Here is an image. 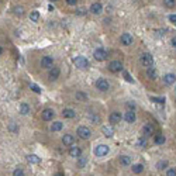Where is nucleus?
<instances>
[{"label":"nucleus","mask_w":176,"mask_h":176,"mask_svg":"<svg viewBox=\"0 0 176 176\" xmlns=\"http://www.w3.org/2000/svg\"><path fill=\"white\" fill-rule=\"evenodd\" d=\"M157 168L159 169V171H163V169H166L168 168V161H159L157 165Z\"/></svg>","instance_id":"31"},{"label":"nucleus","mask_w":176,"mask_h":176,"mask_svg":"<svg viewBox=\"0 0 176 176\" xmlns=\"http://www.w3.org/2000/svg\"><path fill=\"white\" fill-rule=\"evenodd\" d=\"M20 114H23V116L30 114V106H28L27 103H21L20 104Z\"/></svg>","instance_id":"25"},{"label":"nucleus","mask_w":176,"mask_h":176,"mask_svg":"<svg viewBox=\"0 0 176 176\" xmlns=\"http://www.w3.org/2000/svg\"><path fill=\"white\" fill-rule=\"evenodd\" d=\"M49 128H51L52 133H56V131H61L62 128H64V124H62L61 121H55V123H52V124H51V127H49Z\"/></svg>","instance_id":"23"},{"label":"nucleus","mask_w":176,"mask_h":176,"mask_svg":"<svg viewBox=\"0 0 176 176\" xmlns=\"http://www.w3.org/2000/svg\"><path fill=\"white\" fill-rule=\"evenodd\" d=\"M151 102L159 103V104H163V103L166 102V99H165V97H151Z\"/></svg>","instance_id":"33"},{"label":"nucleus","mask_w":176,"mask_h":176,"mask_svg":"<svg viewBox=\"0 0 176 176\" xmlns=\"http://www.w3.org/2000/svg\"><path fill=\"white\" fill-rule=\"evenodd\" d=\"M69 155L72 158L82 157V149L79 148V147H70V148H69Z\"/></svg>","instance_id":"18"},{"label":"nucleus","mask_w":176,"mask_h":176,"mask_svg":"<svg viewBox=\"0 0 176 176\" xmlns=\"http://www.w3.org/2000/svg\"><path fill=\"white\" fill-rule=\"evenodd\" d=\"M124 120L128 123V124H131V123H134L135 120H137V116H135L134 110H128L127 113L124 114Z\"/></svg>","instance_id":"14"},{"label":"nucleus","mask_w":176,"mask_h":176,"mask_svg":"<svg viewBox=\"0 0 176 176\" xmlns=\"http://www.w3.org/2000/svg\"><path fill=\"white\" fill-rule=\"evenodd\" d=\"M169 21H171L173 25H176V14H171V16H169Z\"/></svg>","instance_id":"43"},{"label":"nucleus","mask_w":176,"mask_h":176,"mask_svg":"<svg viewBox=\"0 0 176 176\" xmlns=\"http://www.w3.org/2000/svg\"><path fill=\"white\" fill-rule=\"evenodd\" d=\"M86 163H88V158L79 157V161H78V166L79 168H85L86 166Z\"/></svg>","instance_id":"30"},{"label":"nucleus","mask_w":176,"mask_h":176,"mask_svg":"<svg viewBox=\"0 0 176 176\" xmlns=\"http://www.w3.org/2000/svg\"><path fill=\"white\" fill-rule=\"evenodd\" d=\"M163 4L166 6L168 9H172V7H175L176 0H163Z\"/></svg>","instance_id":"32"},{"label":"nucleus","mask_w":176,"mask_h":176,"mask_svg":"<svg viewBox=\"0 0 176 176\" xmlns=\"http://www.w3.org/2000/svg\"><path fill=\"white\" fill-rule=\"evenodd\" d=\"M90 11H92L93 14H100L103 11L102 3H93V4L90 6Z\"/></svg>","instance_id":"20"},{"label":"nucleus","mask_w":176,"mask_h":176,"mask_svg":"<svg viewBox=\"0 0 176 176\" xmlns=\"http://www.w3.org/2000/svg\"><path fill=\"white\" fill-rule=\"evenodd\" d=\"M13 176H25V175H24V171L21 168H16L13 172Z\"/></svg>","instance_id":"34"},{"label":"nucleus","mask_w":176,"mask_h":176,"mask_svg":"<svg viewBox=\"0 0 176 176\" xmlns=\"http://www.w3.org/2000/svg\"><path fill=\"white\" fill-rule=\"evenodd\" d=\"M133 41H134V38H133V35H131V34H128V33H124L120 37V42L124 46H130L131 44H133Z\"/></svg>","instance_id":"7"},{"label":"nucleus","mask_w":176,"mask_h":176,"mask_svg":"<svg viewBox=\"0 0 176 176\" xmlns=\"http://www.w3.org/2000/svg\"><path fill=\"white\" fill-rule=\"evenodd\" d=\"M3 54V48H1V45H0V55Z\"/></svg>","instance_id":"48"},{"label":"nucleus","mask_w":176,"mask_h":176,"mask_svg":"<svg viewBox=\"0 0 176 176\" xmlns=\"http://www.w3.org/2000/svg\"><path fill=\"white\" fill-rule=\"evenodd\" d=\"M30 20L34 21V23H38V21H40V13H38L37 10H34V11L30 13Z\"/></svg>","instance_id":"28"},{"label":"nucleus","mask_w":176,"mask_h":176,"mask_svg":"<svg viewBox=\"0 0 176 176\" xmlns=\"http://www.w3.org/2000/svg\"><path fill=\"white\" fill-rule=\"evenodd\" d=\"M73 64H75L76 68H79V69H88L89 66H90L88 58H86V56H82V55L73 58Z\"/></svg>","instance_id":"1"},{"label":"nucleus","mask_w":176,"mask_h":176,"mask_svg":"<svg viewBox=\"0 0 176 176\" xmlns=\"http://www.w3.org/2000/svg\"><path fill=\"white\" fill-rule=\"evenodd\" d=\"M9 130L11 131V133H19V127L16 124H10L9 125Z\"/></svg>","instance_id":"41"},{"label":"nucleus","mask_w":176,"mask_h":176,"mask_svg":"<svg viewBox=\"0 0 176 176\" xmlns=\"http://www.w3.org/2000/svg\"><path fill=\"white\" fill-rule=\"evenodd\" d=\"M14 14H17V16H23V14H24V9L21 7V6L14 7Z\"/></svg>","instance_id":"35"},{"label":"nucleus","mask_w":176,"mask_h":176,"mask_svg":"<svg viewBox=\"0 0 176 176\" xmlns=\"http://www.w3.org/2000/svg\"><path fill=\"white\" fill-rule=\"evenodd\" d=\"M171 45L173 46V48H176V35H175V37H172V40H171Z\"/></svg>","instance_id":"45"},{"label":"nucleus","mask_w":176,"mask_h":176,"mask_svg":"<svg viewBox=\"0 0 176 176\" xmlns=\"http://www.w3.org/2000/svg\"><path fill=\"white\" fill-rule=\"evenodd\" d=\"M123 75H124V79L127 80V82H130V83H134V79H133V76H131L128 72H125V70H124V73H123Z\"/></svg>","instance_id":"37"},{"label":"nucleus","mask_w":176,"mask_h":176,"mask_svg":"<svg viewBox=\"0 0 176 176\" xmlns=\"http://www.w3.org/2000/svg\"><path fill=\"white\" fill-rule=\"evenodd\" d=\"M118 161H120V163L124 165V166L131 165V157H128V155H121V157L118 158Z\"/></svg>","instance_id":"24"},{"label":"nucleus","mask_w":176,"mask_h":176,"mask_svg":"<svg viewBox=\"0 0 176 176\" xmlns=\"http://www.w3.org/2000/svg\"><path fill=\"white\" fill-rule=\"evenodd\" d=\"M41 66L42 68H46V69H51L54 66V58L52 56H44L41 59Z\"/></svg>","instance_id":"10"},{"label":"nucleus","mask_w":176,"mask_h":176,"mask_svg":"<svg viewBox=\"0 0 176 176\" xmlns=\"http://www.w3.org/2000/svg\"><path fill=\"white\" fill-rule=\"evenodd\" d=\"M75 97H76V100H79V102H86V100H88V94L83 92H76Z\"/></svg>","instance_id":"27"},{"label":"nucleus","mask_w":176,"mask_h":176,"mask_svg":"<svg viewBox=\"0 0 176 176\" xmlns=\"http://www.w3.org/2000/svg\"><path fill=\"white\" fill-rule=\"evenodd\" d=\"M51 1H58V0H51Z\"/></svg>","instance_id":"49"},{"label":"nucleus","mask_w":176,"mask_h":176,"mask_svg":"<svg viewBox=\"0 0 176 176\" xmlns=\"http://www.w3.org/2000/svg\"><path fill=\"white\" fill-rule=\"evenodd\" d=\"M125 107L128 109V110H135V103L134 102H128L125 104Z\"/></svg>","instance_id":"42"},{"label":"nucleus","mask_w":176,"mask_h":176,"mask_svg":"<svg viewBox=\"0 0 176 176\" xmlns=\"http://www.w3.org/2000/svg\"><path fill=\"white\" fill-rule=\"evenodd\" d=\"M93 56H94V59L99 61V62H102V61H106L107 56H109V54H107L103 48H97L96 51L93 52Z\"/></svg>","instance_id":"5"},{"label":"nucleus","mask_w":176,"mask_h":176,"mask_svg":"<svg viewBox=\"0 0 176 176\" xmlns=\"http://www.w3.org/2000/svg\"><path fill=\"white\" fill-rule=\"evenodd\" d=\"M139 62L142 64L144 66H152L154 65V56L151 55V54H148V52H144L142 55H141V58H139Z\"/></svg>","instance_id":"4"},{"label":"nucleus","mask_w":176,"mask_h":176,"mask_svg":"<svg viewBox=\"0 0 176 176\" xmlns=\"http://www.w3.org/2000/svg\"><path fill=\"white\" fill-rule=\"evenodd\" d=\"M78 135L82 139H89L92 137V130L89 127H86V125H80L78 128Z\"/></svg>","instance_id":"3"},{"label":"nucleus","mask_w":176,"mask_h":176,"mask_svg":"<svg viewBox=\"0 0 176 176\" xmlns=\"http://www.w3.org/2000/svg\"><path fill=\"white\" fill-rule=\"evenodd\" d=\"M147 76H148L149 79L155 80V79L158 78V72H157V69H155L154 66H148V68H147Z\"/></svg>","instance_id":"19"},{"label":"nucleus","mask_w":176,"mask_h":176,"mask_svg":"<svg viewBox=\"0 0 176 176\" xmlns=\"http://www.w3.org/2000/svg\"><path fill=\"white\" fill-rule=\"evenodd\" d=\"M48 10H49V11H54V6L49 4V6H48Z\"/></svg>","instance_id":"46"},{"label":"nucleus","mask_w":176,"mask_h":176,"mask_svg":"<svg viewBox=\"0 0 176 176\" xmlns=\"http://www.w3.org/2000/svg\"><path fill=\"white\" fill-rule=\"evenodd\" d=\"M96 88H97V90H100V92H107L109 88H110V85H109V82H107L106 79L100 78L96 80Z\"/></svg>","instance_id":"6"},{"label":"nucleus","mask_w":176,"mask_h":176,"mask_svg":"<svg viewBox=\"0 0 176 176\" xmlns=\"http://www.w3.org/2000/svg\"><path fill=\"white\" fill-rule=\"evenodd\" d=\"M27 161L30 163H34V165H37V163L41 162V158L38 157V155H35V154H30V155H27Z\"/></svg>","instance_id":"21"},{"label":"nucleus","mask_w":176,"mask_h":176,"mask_svg":"<svg viewBox=\"0 0 176 176\" xmlns=\"http://www.w3.org/2000/svg\"><path fill=\"white\" fill-rule=\"evenodd\" d=\"M175 82H176V75H173V73H166L165 76H163V83L168 85V86L173 85Z\"/></svg>","instance_id":"15"},{"label":"nucleus","mask_w":176,"mask_h":176,"mask_svg":"<svg viewBox=\"0 0 176 176\" xmlns=\"http://www.w3.org/2000/svg\"><path fill=\"white\" fill-rule=\"evenodd\" d=\"M55 176H65V175H64V173H61V172H59V173H56Z\"/></svg>","instance_id":"47"},{"label":"nucleus","mask_w":176,"mask_h":176,"mask_svg":"<svg viewBox=\"0 0 176 176\" xmlns=\"http://www.w3.org/2000/svg\"><path fill=\"white\" fill-rule=\"evenodd\" d=\"M102 131H103V134H104V137H107V138H111L114 135V130L111 127H103Z\"/></svg>","instance_id":"26"},{"label":"nucleus","mask_w":176,"mask_h":176,"mask_svg":"<svg viewBox=\"0 0 176 176\" xmlns=\"http://www.w3.org/2000/svg\"><path fill=\"white\" fill-rule=\"evenodd\" d=\"M90 120H92L93 123H100V117H99L97 114L92 113V114H90Z\"/></svg>","instance_id":"40"},{"label":"nucleus","mask_w":176,"mask_h":176,"mask_svg":"<svg viewBox=\"0 0 176 176\" xmlns=\"http://www.w3.org/2000/svg\"><path fill=\"white\" fill-rule=\"evenodd\" d=\"M142 135L145 138H148L151 135H154V125L152 124H145L142 127Z\"/></svg>","instance_id":"13"},{"label":"nucleus","mask_w":176,"mask_h":176,"mask_svg":"<svg viewBox=\"0 0 176 176\" xmlns=\"http://www.w3.org/2000/svg\"><path fill=\"white\" fill-rule=\"evenodd\" d=\"M121 120H123V116H121L118 111H113L110 116H109V121H110L111 124H118Z\"/></svg>","instance_id":"11"},{"label":"nucleus","mask_w":176,"mask_h":176,"mask_svg":"<svg viewBox=\"0 0 176 176\" xmlns=\"http://www.w3.org/2000/svg\"><path fill=\"white\" fill-rule=\"evenodd\" d=\"M66 3H68L69 6H75L76 3H78V0H66Z\"/></svg>","instance_id":"44"},{"label":"nucleus","mask_w":176,"mask_h":176,"mask_svg":"<svg viewBox=\"0 0 176 176\" xmlns=\"http://www.w3.org/2000/svg\"><path fill=\"white\" fill-rule=\"evenodd\" d=\"M131 171H133V173H135V175H139V173L144 172V165L142 163H135V165L131 166Z\"/></svg>","instance_id":"22"},{"label":"nucleus","mask_w":176,"mask_h":176,"mask_svg":"<svg viewBox=\"0 0 176 176\" xmlns=\"http://www.w3.org/2000/svg\"><path fill=\"white\" fill-rule=\"evenodd\" d=\"M109 151H110V148H109L107 145H104V144H100V145H97L96 148L93 149V154H94L96 157L102 158V157H106L107 154H109Z\"/></svg>","instance_id":"2"},{"label":"nucleus","mask_w":176,"mask_h":176,"mask_svg":"<svg viewBox=\"0 0 176 176\" xmlns=\"http://www.w3.org/2000/svg\"><path fill=\"white\" fill-rule=\"evenodd\" d=\"M154 142L157 144V145H162V144H165V135H157L155 137V139H154Z\"/></svg>","instance_id":"29"},{"label":"nucleus","mask_w":176,"mask_h":176,"mask_svg":"<svg viewBox=\"0 0 176 176\" xmlns=\"http://www.w3.org/2000/svg\"><path fill=\"white\" fill-rule=\"evenodd\" d=\"M62 144L66 145V147H72L75 144V137L72 134H65L62 137Z\"/></svg>","instance_id":"12"},{"label":"nucleus","mask_w":176,"mask_h":176,"mask_svg":"<svg viewBox=\"0 0 176 176\" xmlns=\"http://www.w3.org/2000/svg\"><path fill=\"white\" fill-rule=\"evenodd\" d=\"M62 117L64 118H75L76 117V111L73 109H64L62 110Z\"/></svg>","instance_id":"17"},{"label":"nucleus","mask_w":176,"mask_h":176,"mask_svg":"<svg viewBox=\"0 0 176 176\" xmlns=\"http://www.w3.org/2000/svg\"><path fill=\"white\" fill-rule=\"evenodd\" d=\"M59 75H61L59 68H54V66H52L51 70H49V73H48V78H49V80H56V79L59 78Z\"/></svg>","instance_id":"16"},{"label":"nucleus","mask_w":176,"mask_h":176,"mask_svg":"<svg viewBox=\"0 0 176 176\" xmlns=\"http://www.w3.org/2000/svg\"><path fill=\"white\" fill-rule=\"evenodd\" d=\"M41 117L44 121H51L54 117H55V111L52 109H45V110L41 113Z\"/></svg>","instance_id":"9"},{"label":"nucleus","mask_w":176,"mask_h":176,"mask_svg":"<svg viewBox=\"0 0 176 176\" xmlns=\"http://www.w3.org/2000/svg\"><path fill=\"white\" fill-rule=\"evenodd\" d=\"M166 176H176V168H168Z\"/></svg>","instance_id":"38"},{"label":"nucleus","mask_w":176,"mask_h":176,"mask_svg":"<svg viewBox=\"0 0 176 176\" xmlns=\"http://www.w3.org/2000/svg\"><path fill=\"white\" fill-rule=\"evenodd\" d=\"M175 93H176V86H175Z\"/></svg>","instance_id":"50"},{"label":"nucleus","mask_w":176,"mask_h":176,"mask_svg":"<svg viewBox=\"0 0 176 176\" xmlns=\"http://www.w3.org/2000/svg\"><path fill=\"white\" fill-rule=\"evenodd\" d=\"M109 70H111V72H120V70H123V64H121L120 61H111L110 64H109Z\"/></svg>","instance_id":"8"},{"label":"nucleus","mask_w":176,"mask_h":176,"mask_svg":"<svg viewBox=\"0 0 176 176\" xmlns=\"http://www.w3.org/2000/svg\"><path fill=\"white\" fill-rule=\"evenodd\" d=\"M137 145H138V147H141V148H142V147H145V145H147V139H145V137H141V138L138 139V141H137Z\"/></svg>","instance_id":"39"},{"label":"nucleus","mask_w":176,"mask_h":176,"mask_svg":"<svg viewBox=\"0 0 176 176\" xmlns=\"http://www.w3.org/2000/svg\"><path fill=\"white\" fill-rule=\"evenodd\" d=\"M30 89H31L33 92H35V93H41V88H40L38 85H35V83H31V85H30Z\"/></svg>","instance_id":"36"}]
</instances>
